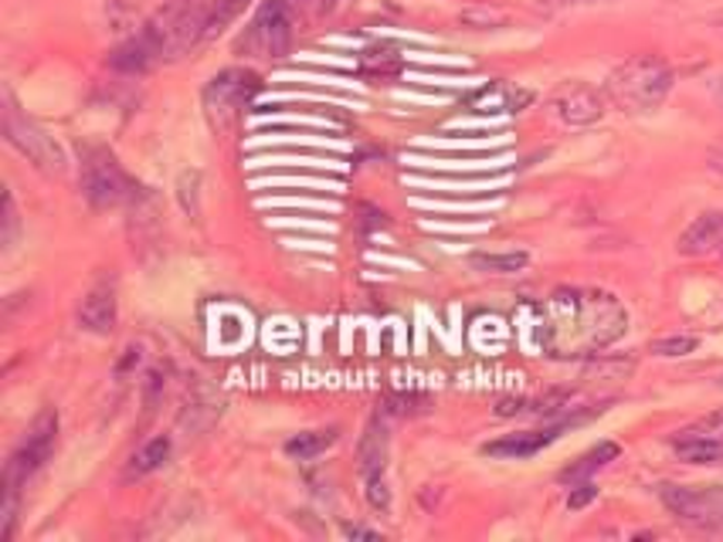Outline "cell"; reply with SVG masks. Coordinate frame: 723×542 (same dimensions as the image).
<instances>
[{
	"label": "cell",
	"mask_w": 723,
	"mask_h": 542,
	"mask_svg": "<svg viewBox=\"0 0 723 542\" xmlns=\"http://www.w3.org/2000/svg\"><path fill=\"white\" fill-rule=\"evenodd\" d=\"M625 305L601 289H558L537 316V342L553 360H588L622 339Z\"/></svg>",
	"instance_id": "1"
},
{
	"label": "cell",
	"mask_w": 723,
	"mask_h": 542,
	"mask_svg": "<svg viewBox=\"0 0 723 542\" xmlns=\"http://www.w3.org/2000/svg\"><path fill=\"white\" fill-rule=\"evenodd\" d=\"M670 92H673V68L659 54H632L604 81V96L622 112H632V116L656 112Z\"/></svg>",
	"instance_id": "2"
},
{
	"label": "cell",
	"mask_w": 723,
	"mask_h": 542,
	"mask_svg": "<svg viewBox=\"0 0 723 542\" xmlns=\"http://www.w3.org/2000/svg\"><path fill=\"white\" fill-rule=\"evenodd\" d=\"M78 184H82V197H86L96 211H116L126 201H133V193H136V184L120 166V160L102 147L82 150Z\"/></svg>",
	"instance_id": "3"
},
{
	"label": "cell",
	"mask_w": 723,
	"mask_h": 542,
	"mask_svg": "<svg viewBox=\"0 0 723 542\" xmlns=\"http://www.w3.org/2000/svg\"><path fill=\"white\" fill-rule=\"evenodd\" d=\"M4 139L21 156H27L38 169H45V174H62V166H65L62 147L35 119L24 116L14 96H4Z\"/></svg>",
	"instance_id": "4"
},
{
	"label": "cell",
	"mask_w": 723,
	"mask_h": 542,
	"mask_svg": "<svg viewBox=\"0 0 723 542\" xmlns=\"http://www.w3.org/2000/svg\"><path fill=\"white\" fill-rule=\"evenodd\" d=\"M54 444H59V414L48 407V411H41L32 420V427L24 431L21 444L14 448V454L8 458L4 484H17V489H21V484L51 458Z\"/></svg>",
	"instance_id": "5"
},
{
	"label": "cell",
	"mask_w": 723,
	"mask_h": 542,
	"mask_svg": "<svg viewBox=\"0 0 723 542\" xmlns=\"http://www.w3.org/2000/svg\"><path fill=\"white\" fill-rule=\"evenodd\" d=\"M659 499L689 526L723 529V484H662Z\"/></svg>",
	"instance_id": "6"
},
{
	"label": "cell",
	"mask_w": 723,
	"mask_h": 542,
	"mask_svg": "<svg viewBox=\"0 0 723 542\" xmlns=\"http://www.w3.org/2000/svg\"><path fill=\"white\" fill-rule=\"evenodd\" d=\"M292 45V17L286 0H265L259 14L248 21L245 35L238 41L241 51L255 54V59H275V54H286Z\"/></svg>",
	"instance_id": "7"
},
{
	"label": "cell",
	"mask_w": 723,
	"mask_h": 542,
	"mask_svg": "<svg viewBox=\"0 0 723 542\" xmlns=\"http://www.w3.org/2000/svg\"><path fill=\"white\" fill-rule=\"evenodd\" d=\"M262 89L259 75L241 72V68H228L208 81L204 89V112L214 126H228L238 112L255 99V92Z\"/></svg>",
	"instance_id": "8"
},
{
	"label": "cell",
	"mask_w": 723,
	"mask_h": 542,
	"mask_svg": "<svg viewBox=\"0 0 723 542\" xmlns=\"http://www.w3.org/2000/svg\"><path fill=\"white\" fill-rule=\"evenodd\" d=\"M670 444L683 465H723V407L676 431Z\"/></svg>",
	"instance_id": "9"
},
{
	"label": "cell",
	"mask_w": 723,
	"mask_h": 542,
	"mask_svg": "<svg viewBox=\"0 0 723 542\" xmlns=\"http://www.w3.org/2000/svg\"><path fill=\"white\" fill-rule=\"evenodd\" d=\"M550 109L564 126H591L604 116V96L588 81H564L550 96Z\"/></svg>",
	"instance_id": "10"
},
{
	"label": "cell",
	"mask_w": 723,
	"mask_h": 542,
	"mask_svg": "<svg viewBox=\"0 0 723 542\" xmlns=\"http://www.w3.org/2000/svg\"><path fill=\"white\" fill-rule=\"evenodd\" d=\"M571 420H553L550 427H540V431H516V434H503L489 444H483V454L486 458H499V462H523V458H534L544 448H550L558 441L564 431H571Z\"/></svg>",
	"instance_id": "11"
},
{
	"label": "cell",
	"mask_w": 723,
	"mask_h": 542,
	"mask_svg": "<svg viewBox=\"0 0 723 542\" xmlns=\"http://www.w3.org/2000/svg\"><path fill=\"white\" fill-rule=\"evenodd\" d=\"M78 326L96 336H109L116 326V281L99 278L78 305Z\"/></svg>",
	"instance_id": "12"
},
{
	"label": "cell",
	"mask_w": 723,
	"mask_h": 542,
	"mask_svg": "<svg viewBox=\"0 0 723 542\" xmlns=\"http://www.w3.org/2000/svg\"><path fill=\"white\" fill-rule=\"evenodd\" d=\"M531 99L534 92L516 89L510 81H489L469 96V109L479 116H503V112H520L523 105H531Z\"/></svg>",
	"instance_id": "13"
},
{
	"label": "cell",
	"mask_w": 723,
	"mask_h": 542,
	"mask_svg": "<svg viewBox=\"0 0 723 542\" xmlns=\"http://www.w3.org/2000/svg\"><path fill=\"white\" fill-rule=\"evenodd\" d=\"M357 462H360V478H381L384 468H387V427L377 417H371L364 438H360V448H357Z\"/></svg>",
	"instance_id": "14"
},
{
	"label": "cell",
	"mask_w": 723,
	"mask_h": 542,
	"mask_svg": "<svg viewBox=\"0 0 723 542\" xmlns=\"http://www.w3.org/2000/svg\"><path fill=\"white\" fill-rule=\"evenodd\" d=\"M716 248H723V211L700 214L680 235V251L683 254H710Z\"/></svg>",
	"instance_id": "15"
},
{
	"label": "cell",
	"mask_w": 723,
	"mask_h": 542,
	"mask_svg": "<svg viewBox=\"0 0 723 542\" xmlns=\"http://www.w3.org/2000/svg\"><path fill=\"white\" fill-rule=\"evenodd\" d=\"M622 454V448L615 444V441H601L598 448H591L588 454H581V458L571 465V468H564L558 478L564 481V484H577V481H591V475L595 471H601V468H608L611 462H615Z\"/></svg>",
	"instance_id": "16"
},
{
	"label": "cell",
	"mask_w": 723,
	"mask_h": 542,
	"mask_svg": "<svg viewBox=\"0 0 723 542\" xmlns=\"http://www.w3.org/2000/svg\"><path fill=\"white\" fill-rule=\"evenodd\" d=\"M469 265L476 272H486V275H516L531 265V254L526 251H479V254H472Z\"/></svg>",
	"instance_id": "17"
},
{
	"label": "cell",
	"mask_w": 723,
	"mask_h": 542,
	"mask_svg": "<svg viewBox=\"0 0 723 542\" xmlns=\"http://www.w3.org/2000/svg\"><path fill=\"white\" fill-rule=\"evenodd\" d=\"M166 458H171V438H153L150 444H144L133 454L126 478H147V475L160 471L166 465Z\"/></svg>",
	"instance_id": "18"
},
{
	"label": "cell",
	"mask_w": 723,
	"mask_h": 542,
	"mask_svg": "<svg viewBox=\"0 0 723 542\" xmlns=\"http://www.w3.org/2000/svg\"><path fill=\"white\" fill-rule=\"evenodd\" d=\"M333 441H337V427H326V431H302L286 441V454L299 462H310L316 454H323Z\"/></svg>",
	"instance_id": "19"
},
{
	"label": "cell",
	"mask_w": 723,
	"mask_h": 542,
	"mask_svg": "<svg viewBox=\"0 0 723 542\" xmlns=\"http://www.w3.org/2000/svg\"><path fill=\"white\" fill-rule=\"evenodd\" d=\"M697 350H700L697 336H665V339L652 342V353L665 356V360H680V356H689V353H697Z\"/></svg>",
	"instance_id": "20"
},
{
	"label": "cell",
	"mask_w": 723,
	"mask_h": 542,
	"mask_svg": "<svg viewBox=\"0 0 723 542\" xmlns=\"http://www.w3.org/2000/svg\"><path fill=\"white\" fill-rule=\"evenodd\" d=\"M364 492H367V502L371 508L377 512H391V489H387V478H367L364 481Z\"/></svg>",
	"instance_id": "21"
},
{
	"label": "cell",
	"mask_w": 723,
	"mask_h": 542,
	"mask_svg": "<svg viewBox=\"0 0 723 542\" xmlns=\"http://www.w3.org/2000/svg\"><path fill=\"white\" fill-rule=\"evenodd\" d=\"M462 21L472 24V27H496V24H503V21H507V14H503V11H496V8H472V11L462 14Z\"/></svg>",
	"instance_id": "22"
},
{
	"label": "cell",
	"mask_w": 723,
	"mask_h": 542,
	"mask_svg": "<svg viewBox=\"0 0 723 542\" xmlns=\"http://www.w3.org/2000/svg\"><path fill=\"white\" fill-rule=\"evenodd\" d=\"M598 499V489L591 481H577V484H571V499H568V508H584L588 502H595Z\"/></svg>",
	"instance_id": "23"
},
{
	"label": "cell",
	"mask_w": 723,
	"mask_h": 542,
	"mask_svg": "<svg viewBox=\"0 0 723 542\" xmlns=\"http://www.w3.org/2000/svg\"><path fill=\"white\" fill-rule=\"evenodd\" d=\"M14 235H17V207H14V193H4V248L14 244Z\"/></svg>",
	"instance_id": "24"
},
{
	"label": "cell",
	"mask_w": 723,
	"mask_h": 542,
	"mask_svg": "<svg viewBox=\"0 0 723 542\" xmlns=\"http://www.w3.org/2000/svg\"><path fill=\"white\" fill-rule=\"evenodd\" d=\"M598 4H615V0H540L547 11H574V8H598Z\"/></svg>",
	"instance_id": "25"
},
{
	"label": "cell",
	"mask_w": 723,
	"mask_h": 542,
	"mask_svg": "<svg viewBox=\"0 0 723 542\" xmlns=\"http://www.w3.org/2000/svg\"><path fill=\"white\" fill-rule=\"evenodd\" d=\"M344 535H350V539H381V532L367 529V526H344Z\"/></svg>",
	"instance_id": "26"
},
{
	"label": "cell",
	"mask_w": 723,
	"mask_h": 542,
	"mask_svg": "<svg viewBox=\"0 0 723 542\" xmlns=\"http://www.w3.org/2000/svg\"><path fill=\"white\" fill-rule=\"evenodd\" d=\"M710 163H713V169H720V174H723V147H716V150L710 153Z\"/></svg>",
	"instance_id": "27"
},
{
	"label": "cell",
	"mask_w": 723,
	"mask_h": 542,
	"mask_svg": "<svg viewBox=\"0 0 723 542\" xmlns=\"http://www.w3.org/2000/svg\"><path fill=\"white\" fill-rule=\"evenodd\" d=\"M320 4H323V8H329V4H337V0H320Z\"/></svg>",
	"instance_id": "28"
},
{
	"label": "cell",
	"mask_w": 723,
	"mask_h": 542,
	"mask_svg": "<svg viewBox=\"0 0 723 542\" xmlns=\"http://www.w3.org/2000/svg\"><path fill=\"white\" fill-rule=\"evenodd\" d=\"M716 383H720V387H723V377H720V380H716Z\"/></svg>",
	"instance_id": "29"
},
{
	"label": "cell",
	"mask_w": 723,
	"mask_h": 542,
	"mask_svg": "<svg viewBox=\"0 0 723 542\" xmlns=\"http://www.w3.org/2000/svg\"><path fill=\"white\" fill-rule=\"evenodd\" d=\"M720 96H723V85H720Z\"/></svg>",
	"instance_id": "30"
}]
</instances>
